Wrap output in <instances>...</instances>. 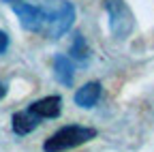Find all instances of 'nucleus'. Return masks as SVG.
Instances as JSON below:
<instances>
[{"label": "nucleus", "mask_w": 154, "mask_h": 152, "mask_svg": "<svg viewBox=\"0 0 154 152\" xmlns=\"http://www.w3.org/2000/svg\"><path fill=\"white\" fill-rule=\"evenodd\" d=\"M96 137V131L90 126H82V124H66L62 129H58L54 135H49L43 144L45 152H66L73 150L82 144H88Z\"/></svg>", "instance_id": "1"}, {"label": "nucleus", "mask_w": 154, "mask_h": 152, "mask_svg": "<svg viewBox=\"0 0 154 152\" xmlns=\"http://www.w3.org/2000/svg\"><path fill=\"white\" fill-rule=\"evenodd\" d=\"M103 9L109 17V28L116 39H126L135 28V15L124 0H103Z\"/></svg>", "instance_id": "2"}, {"label": "nucleus", "mask_w": 154, "mask_h": 152, "mask_svg": "<svg viewBox=\"0 0 154 152\" xmlns=\"http://www.w3.org/2000/svg\"><path fill=\"white\" fill-rule=\"evenodd\" d=\"M15 15L19 17V24L28 32H43L47 28V7L28 5V2H15L13 5Z\"/></svg>", "instance_id": "4"}, {"label": "nucleus", "mask_w": 154, "mask_h": 152, "mask_svg": "<svg viewBox=\"0 0 154 152\" xmlns=\"http://www.w3.org/2000/svg\"><path fill=\"white\" fill-rule=\"evenodd\" d=\"M54 75L56 79L60 82L62 86H73V79H75V64L69 56L64 54H56L54 58Z\"/></svg>", "instance_id": "7"}, {"label": "nucleus", "mask_w": 154, "mask_h": 152, "mask_svg": "<svg viewBox=\"0 0 154 152\" xmlns=\"http://www.w3.org/2000/svg\"><path fill=\"white\" fill-rule=\"evenodd\" d=\"M9 49V34L5 30H0V54H5Z\"/></svg>", "instance_id": "10"}, {"label": "nucleus", "mask_w": 154, "mask_h": 152, "mask_svg": "<svg viewBox=\"0 0 154 152\" xmlns=\"http://www.w3.org/2000/svg\"><path fill=\"white\" fill-rule=\"evenodd\" d=\"M75 22V7L69 0H54L51 5H47V28L45 36L51 39H60L64 32L71 30Z\"/></svg>", "instance_id": "3"}, {"label": "nucleus", "mask_w": 154, "mask_h": 152, "mask_svg": "<svg viewBox=\"0 0 154 152\" xmlns=\"http://www.w3.org/2000/svg\"><path fill=\"white\" fill-rule=\"evenodd\" d=\"M5 94H7V84L0 82V99H5Z\"/></svg>", "instance_id": "11"}, {"label": "nucleus", "mask_w": 154, "mask_h": 152, "mask_svg": "<svg viewBox=\"0 0 154 152\" xmlns=\"http://www.w3.org/2000/svg\"><path fill=\"white\" fill-rule=\"evenodd\" d=\"M99 99H101V84H99V82H88V84H84L79 90L75 92V97H73L75 105H79V107H84V109H92L96 103H99Z\"/></svg>", "instance_id": "6"}, {"label": "nucleus", "mask_w": 154, "mask_h": 152, "mask_svg": "<svg viewBox=\"0 0 154 152\" xmlns=\"http://www.w3.org/2000/svg\"><path fill=\"white\" fill-rule=\"evenodd\" d=\"M28 109L38 118H58L60 116V109H62V99L51 94V97H45V99H38L34 103L28 105Z\"/></svg>", "instance_id": "5"}, {"label": "nucleus", "mask_w": 154, "mask_h": 152, "mask_svg": "<svg viewBox=\"0 0 154 152\" xmlns=\"http://www.w3.org/2000/svg\"><path fill=\"white\" fill-rule=\"evenodd\" d=\"M2 2H9V5H15V2H22V0H2Z\"/></svg>", "instance_id": "12"}, {"label": "nucleus", "mask_w": 154, "mask_h": 152, "mask_svg": "<svg viewBox=\"0 0 154 152\" xmlns=\"http://www.w3.org/2000/svg\"><path fill=\"white\" fill-rule=\"evenodd\" d=\"M38 120H41V118L34 116L30 109L17 111V113H13V118H11L13 133H15V135H28V133H32L38 126Z\"/></svg>", "instance_id": "8"}, {"label": "nucleus", "mask_w": 154, "mask_h": 152, "mask_svg": "<svg viewBox=\"0 0 154 152\" xmlns=\"http://www.w3.org/2000/svg\"><path fill=\"white\" fill-rule=\"evenodd\" d=\"M75 60H79V62H86L88 58H90V47H88V43H86V39H84V34H79L77 32L75 36H73V43H71V51H69Z\"/></svg>", "instance_id": "9"}]
</instances>
